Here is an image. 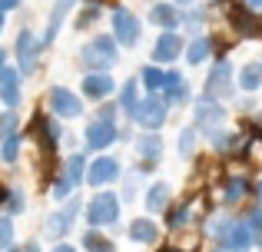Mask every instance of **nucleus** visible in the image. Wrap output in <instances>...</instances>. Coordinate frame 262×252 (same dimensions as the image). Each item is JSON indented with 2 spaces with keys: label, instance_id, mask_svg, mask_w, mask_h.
Here are the masks:
<instances>
[{
  "label": "nucleus",
  "instance_id": "nucleus-55",
  "mask_svg": "<svg viewBox=\"0 0 262 252\" xmlns=\"http://www.w3.org/2000/svg\"><path fill=\"white\" fill-rule=\"evenodd\" d=\"M259 63H262V53H259Z\"/></svg>",
  "mask_w": 262,
  "mask_h": 252
},
{
  "label": "nucleus",
  "instance_id": "nucleus-50",
  "mask_svg": "<svg viewBox=\"0 0 262 252\" xmlns=\"http://www.w3.org/2000/svg\"><path fill=\"white\" fill-rule=\"evenodd\" d=\"M20 252H40V246H37V242H27V246L20 249Z\"/></svg>",
  "mask_w": 262,
  "mask_h": 252
},
{
  "label": "nucleus",
  "instance_id": "nucleus-19",
  "mask_svg": "<svg viewBox=\"0 0 262 252\" xmlns=\"http://www.w3.org/2000/svg\"><path fill=\"white\" fill-rule=\"evenodd\" d=\"M83 140H86V149H96V153H103V149H110L116 140H120V126L110 123V120H90L83 126Z\"/></svg>",
  "mask_w": 262,
  "mask_h": 252
},
{
  "label": "nucleus",
  "instance_id": "nucleus-17",
  "mask_svg": "<svg viewBox=\"0 0 262 252\" xmlns=\"http://www.w3.org/2000/svg\"><path fill=\"white\" fill-rule=\"evenodd\" d=\"M13 53H17V66H20V73H37V66H40V53H43V43H40V37H37L33 30H20Z\"/></svg>",
  "mask_w": 262,
  "mask_h": 252
},
{
  "label": "nucleus",
  "instance_id": "nucleus-33",
  "mask_svg": "<svg viewBox=\"0 0 262 252\" xmlns=\"http://www.w3.org/2000/svg\"><path fill=\"white\" fill-rule=\"evenodd\" d=\"M239 216H243L246 226H249L252 239H256V249H262V206H256V202H246V206L239 209Z\"/></svg>",
  "mask_w": 262,
  "mask_h": 252
},
{
  "label": "nucleus",
  "instance_id": "nucleus-13",
  "mask_svg": "<svg viewBox=\"0 0 262 252\" xmlns=\"http://www.w3.org/2000/svg\"><path fill=\"white\" fill-rule=\"evenodd\" d=\"M183 50H186L183 30H160V37L153 40V50H149V60L156 66H169L176 60H183Z\"/></svg>",
  "mask_w": 262,
  "mask_h": 252
},
{
  "label": "nucleus",
  "instance_id": "nucleus-53",
  "mask_svg": "<svg viewBox=\"0 0 262 252\" xmlns=\"http://www.w3.org/2000/svg\"><path fill=\"white\" fill-rule=\"evenodd\" d=\"M4 24H7V17H4V13H0V33H4Z\"/></svg>",
  "mask_w": 262,
  "mask_h": 252
},
{
  "label": "nucleus",
  "instance_id": "nucleus-29",
  "mask_svg": "<svg viewBox=\"0 0 262 252\" xmlns=\"http://www.w3.org/2000/svg\"><path fill=\"white\" fill-rule=\"evenodd\" d=\"M199 146H203V136H199V129L192 126V123H186V126L176 133V153H179V159H192V156L199 153Z\"/></svg>",
  "mask_w": 262,
  "mask_h": 252
},
{
  "label": "nucleus",
  "instance_id": "nucleus-22",
  "mask_svg": "<svg viewBox=\"0 0 262 252\" xmlns=\"http://www.w3.org/2000/svg\"><path fill=\"white\" fill-rule=\"evenodd\" d=\"M146 20L156 30H179L183 27V10L176 4H169V0H156V4H149Z\"/></svg>",
  "mask_w": 262,
  "mask_h": 252
},
{
  "label": "nucleus",
  "instance_id": "nucleus-15",
  "mask_svg": "<svg viewBox=\"0 0 262 252\" xmlns=\"http://www.w3.org/2000/svg\"><path fill=\"white\" fill-rule=\"evenodd\" d=\"M83 209V199H67L63 202V209H57V213H50L43 219V233H47V239H63L67 233L73 229V222H77V213Z\"/></svg>",
  "mask_w": 262,
  "mask_h": 252
},
{
  "label": "nucleus",
  "instance_id": "nucleus-40",
  "mask_svg": "<svg viewBox=\"0 0 262 252\" xmlns=\"http://www.w3.org/2000/svg\"><path fill=\"white\" fill-rule=\"evenodd\" d=\"M13 246V219L0 213V249H10Z\"/></svg>",
  "mask_w": 262,
  "mask_h": 252
},
{
  "label": "nucleus",
  "instance_id": "nucleus-12",
  "mask_svg": "<svg viewBox=\"0 0 262 252\" xmlns=\"http://www.w3.org/2000/svg\"><path fill=\"white\" fill-rule=\"evenodd\" d=\"M160 97L169 103V110H183V106H189L192 100H196V93H192L189 80H186V73L179 70V66H166V73H163V90Z\"/></svg>",
  "mask_w": 262,
  "mask_h": 252
},
{
  "label": "nucleus",
  "instance_id": "nucleus-11",
  "mask_svg": "<svg viewBox=\"0 0 262 252\" xmlns=\"http://www.w3.org/2000/svg\"><path fill=\"white\" fill-rule=\"evenodd\" d=\"M110 27H113V40L120 47H140V40H143V20L136 17L129 7H113L110 10Z\"/></svg>",
  "mask_w": 262,
  "mask_h": 252
},
{
  "label": "nucleus",
  "instance_id": "nucleus-41",
  "mask_svg": "<svg viewBox=\"0 0 262 252\" xmlns=\"http://www.w3.org/2000/svg\"><path fill=\"white\" fill-rule=\"evenodd\" d=\"M70 193H73V186L63 179V176H57V179L50 182V196H53L57 202H67V196H70Z\"/></svg>",
  "mask_w": 262,
  "mask_h": 252
},
{
  "label": "nucleus",
  "instance_id": "nucleus-25",
  "mask_svg": "<svg viewBox=\"0 0 262 252\" xmlns=\"http://www.w3.org/2000/svg\"><path fill=\"white\" fill-rule=\"evenodd\" d=\"M20 100H24V90H20V70L17 66H4L0 70V103L7 110H17Z\"/></svg>",
  "mask_w": 262,
  "mask_h": 252
},
{
  "label": "nucleus",
  "instance_id": "nucleus-31",
  "mask_svg": "<svg viewBox=\"0 0 262 252\" xmlns=\"http://www.w3.org/2000/svg\"><path fill=\"white\" fill-rule=\"evenodd\" d=\"M37 136H40V146L47 149V153H53L57 149V143H60V136H63V129L57 126V120H50V117H37Z\"/></svg>",
  "mask_w": 262,
  "mask_h": 252
},
{
  "label": "nucleus",
  "instance_id": "nucleus-16",
  "mask_svg": "<svg viewBox=\"0 0 262 252\" xmlns=\"http://www.w3.org/2000/svg\"><path fill=\"white\" fill-rule=\"evenodd\" d=\"M47 106H50V113L57 120H77V117H83V100H80V93L67 90V86H53V90L47 93Z\"/></svg>",
  "mask_w": 262,
  "mask_h": 252
},
{
  "label": "nucleus",
  "instance_id": "nucleus-36",
  "mask_svg": "<svg viewBox=\"0 0 262 252\" xmlns=\"http://www.w3.org/2000/svg\"><path fill=\"white\" fill-rule=\"evenodd\" d=\"M100 17H103L100 4H90V7H83V10L77 13V30H90V27H93Z\"/></svg>",
  "mask_w": 262,
  "mask_h": 252
},
{
  "label": "nucleus",
  "instance_id": "nucleus-9",
  "mask_svg": "<svg viewBox=\"0 0 262 252\" xmlns=\"http://www.w3.org/2000/svg\"><path fill=\"white\" fill-rule=\"evenodd\" d=\"M206 216H199V199L186 196V199H173L169 209L163 213V229H169L173 236H183L189 226H203Z\"/></svg>",
  "mask_w": 262,
  "mask_h": 252
},
{
  "label": "nucleus",
  "instance_id": "nucleus-8",
  "mask_svg": "<svg viewBox=\"0 0 262 252\" xmlns=\"http://www.w3.org/2000/svg\"><path fill=\"white\" fill-rule=\"evenodd\" d=\"M133 153H136V173L149 176L156 173V166L163 163V153H166V143H163V133H136L133 136Z\"/></svg>",
  "mask_w": 262,
  "mask_h": 252
},
{
  "label": "nucleus",
  "instance_id": "nucleus-49",
  "mask_svg": "<svg viewBox=\"0 0 262 252\" xmlns=\"http://www.w3.org/2000/svg\"><path fill=\"white\" fill-rule=\"evenodd\" d=\"M169 4H176L179 10H183V7H192V4H196V0H169Z\"/></svg>",
  "mask_w": 262,
  "mask_h": 252
},
{
  "label": "nucleus",
  "instance_id": "nucleus-44",
  "mask_svg": "<svg viewBox=\"0 0 262 252\" xmlns=\"http://www.w3.org/2000/svg\"><path fill=\"white\" fill-rule=\"evenodd\" d=\"M156 252H196L192 246H183V242H166V246H160Z\"/></svg>",
  "mask_w": 262,
  "mask_h": 252
},
{
  "label": "nucleus",
  "instance_id": "nucleus-38",
  "mask_svg": "<svg viewBox=\"0 0 262 252\" xmlns=\"http://www.w3.org/2000/svg\"><path fill=\"white\" fill-rule=\"evenodd\" d=\"M120 179H123V193H120V199H123V202H133L136 186H140V173L133 169V173H123Z\"/></svg>",
  "mask_w": 262,
  "mask_h": 252
},
{
  "label": "nucleus",
  "instance_id": "nucleus-30",
  "mask_svg": "<svg viewBox=\"0 0 262 252\" xmlns=\"http://www.w3.org/2000/svg\"><path fill=\"white\" fill-rule=\"evenodd\" d=\"M86 166H90V163H86L83 153H70L63 159V173H60V176H63V179L77 189V186H83V179H86Z\"/></svg>",
  "mask_w": 262,
  "mask_h": 252
},
{
  "label": "nucleus",
  "instance_id": "nucleus-39",
  "mask_svg": "<svg viewBox=\"0 0 262 252\" xmlns=\"http://www.w3.org/2000/svg\"><path fill=\"white\" fill-rule=\"evenodd\" d=\"M232 103H236L239 117H252V113L259 110V100H256V97H246V93H239V97L232 100Z\"/></svg>",
  "mask_w": 262,
  "mask_h": 252
},
{
  "label": "nucleus",
  "instance_id": "nucleus-42",
  "mask_svg": "<svg viewBox=\"0 0 262 252\" xmlns=\"http://www.w3.org/2000/svg\"><path fill=\"white\" fill-rule=\"evenodd\" d=\"M7 136H17V117H13V113L0 117V143H4Z\"/></svg>",
  "mask_w": 262,
  "mask_h": 252
},
{
  "label": "nucleus",
  "instance_id": "nucleus-5",
  "mask_svg": "<svg viewBox=\"0 0 262 252\" xmlns=\"http://www.w3.org/2000/svg\"><path fill=\"white\" fill-rule=\"evenodd\" d=\"M116 63H120V43L110 33H100L80 47V66H86V73H110Z\"/></svg>",
  "mask_w": 262,
  "mask_h": 252
},
{
  "label": "nucleus",
  "instance_id": "nucleus-46",
  "mask_svg": "<svg viewBox=\"0 0 262 252\" xmlns=\"http://www.w3.org/2000/svg\"><path fill=\"white\" fill-rule=\"evenodd\" d=\"M20 4H24V0H0V13H10V10H17Z\"/></svg>",
  "mask_w": 262,
  "mask_h": 252
},
{
  "label": "nucleus",
  "instance_id": "nucleus-34",
  "mask_svg": "<svg viewBox=\"0 0 262 252\" xmlns=\"http://www.w3.org/2000/svg\"><path fill=\"white\" fill-rule=\"evenodd\" d=\"M80 246H83V252H116L113 239L103 236L100 229H86V233L80 236Z\"/></svg>",
  "mask_w": 262,
  "mask_h": 252
},
{
  "label": "nucleus",
  "instance_id": "nucleus-2",
  "mask_svg": "<svg viewBox=\"0 0 262 252\" xmlns=\"http://www.w3.org/2000/svg\"><path fill=\"white\" fill-rule=\"evenodd\" d=\"M203 93H206V97L223 100V103H232V100L239 97V86H236V63H232L229 53H216V57H212V63L206 66Z\"/></svg>",
  "mask_w": 262,
  "mask_h": 252
},
{
  "label": "nucleus",
  "instance_id": "nucleus-4",
  "mask_svg": "<svg viewBox=\"0 0 262 252\" xmlns=\"http://www.w3.org/2000/svg\"><path fill=\"white\" fill-rule=\"evenodd\" d=\"M189 123L199 129V136H209V133H216V129H223V126H229V103H223V100H216V97H206V93H199L196 100L189 103Z\"/></svg>",
  "mask_w": 262,
  "mask_h": 252
},
{
  "label": "nucleus",
  "instance_id": "nucleus-27",
  "mask_svg": "<svg viewBox=\"0 0 262 252\" xmlns=\"http://www.w3.org/2000/svg\"><path fill=\"white\" fill-rule=\"evenodd\" d=\"M209 20H212V10L209 7H199V4H192V7H186L183 10V27L179 30L186 33V37H196V33H209L206 27H209Z\"/></svg>",
  "mask_w": 262,
  "mask_h": 252
},
{
  "label": "nucleus",
  "instance_id": "nucleus-14",
  "mask_svg": "<svg viewBox=\"0 0 262 252\" xmlns=\"http://www.w3.org/2000/svg\"><path fill=\"white\" fill-rule=\"evenodd\" d=\"M216 53H219V37H216V33H196V37H186V50H183L186 66H209Z\"/></svg>",
  "mask_w": 262,
  "mask_h": 252
},
{
  "label": "nucleus",
  "instance_id": "nucleus-23",
  "mask_svg": "<svg viewBox=\"0 0 262 252\" xmlns=\"http://www.w3.org/2000/svg\"><path fill=\"white\" fill-rule=\"evenodd\" d=\"M160 233H163V226L153 219V216H136V219L126 226V236L136 242V246H156V242H160Z\"/></svg>",
  "mask_w": 262,
  "mask_h": 252
},
{
  "label": "nucleus",
  "instance_id": "nucleus-7",
  "mask_svg": "<svg viewBox=\"0 0 262 252\" xmlns=\"http://www.w3.org/2000/svg\"><path fill=\"white\" fill-rule=\"evenodd\" d=\"M83 216H86V226L90 229H113L116 222H120V216H123V199H120V193H96L93 199L86 202V209H83Z\"/></svg>",
  "mask_w": 262,
  "mask_h": 252
},
{
  "label": "nucleus",
  "instance_id": "nucleus-1",
  "mask_svg": "<svg viewBox=\"0 0 262 252\" xmlns=\"http://www.w3.org/2000/svg\"><path fill=\"white\" fill-rule=\"evenodd\" d=\"M203 239H209L212 246L229 249V252H256V239H252L249 226L239 213H229V209H219V213H209L199 226Z\"/></svg>",
  "mask_w": 262,
  "mask_h": 252
},
{
  "label": "nucleus",
  "instance_id": "nucleus-24",
  "mask_svg": "<svg viewBox=\"0 0 262 252\" xmlns=\"http://www.w3.org/2000/svg\"><path fill=\"white\" fill-rule=\"evenodd\" d=\"M236 86L246 97H259L262 93V63L259 60H246L236 66Z\"/></svg>",
  "mask_w": 262,
  "mask_h": 252
},
{
  "label": "nucleus",
  "instance_id": "nucleus-47",
  "mask_svg": "<svg viewBox=\"0 0 262 252\" xmlns=\"http://www.w3.org/2000/svg\"><path fill=\"white\" fill-rule=\"evenodd\" d=\"M236 4H243V7H249L252 13H262V0H236Z\"/></svg>",
  "mask_w": 262,
  "mask_h": 252
},
{
  "label": "nucleus",
  "instance_id": "nucleus-20",
  "mask_svg": "<svg viewBox=\"0 0 262 252\" xmlns=\"http://www.w3.org/2000/svg\"><path fill=\"white\" fill-rule=\"evenodd\" d=\"M80 93L83 100H93V103H103L116 93V80L110 73H83L80 77Z\"/></svg>",
  "mask_w": 262,
  "mask_h": 252
},
{
  "label": "nucleus",
  "instance_id": "nucleus-51",
  "mask_svg": "<svg viewBox=\"0 0 262 252\" xmlns=\"http://www.w3.org/2000/svg\"><path fill=\"white\" fill-rule=\"evenodd\" d=\"M4 66H7V50L0 47V70H4Z\"/></svg>",
  "mask_w": 262,
  "mask_h": 252
},
{
  "label": "nucleus",
  "instance_id": "nucleus-43",
  "mask_svg": "<svg viewBox=\"0 0 262 252\" xmlns=\"http://www.w3.org/2000/svg\"><path fill=\"white\" fill-rule=\"evenodd\" d=\"M116 113H120V103H106V100H103V106H100V113H96V117L116 123Z\"/></svg>",
  "mask_w": 262,
  "mask_h": 252
},
{
  "label": "nucleus",
  "instance_id": "nucleus-21",
  "mask_svg": "<svg viewBox=\"0 0 262 252\" xmlns=\"http://www.w3.org/2000/svg\"><path fill=\"white\" fill-rule=\"evenodd\" d=\"M173 202V182L166 179H153L143 193V206H146V216H163Z\"/></svg>",
  "mask_w": 262,
  "mask_h": 252
},
{
  "label": "nucleus",
  "instance_id": "nucleus-48",
  "mask_svg": "<svg viewBox=\"0 0 262 252\" xmlns=\"http://www.w3.org/2000/svg\"><path fill=\"white\" fill-rule=\"evenodd\" d=\"M53 252H77V249L67 246V242H57V246H53Z\"/></svg>",
  "mask_w": 262,
  "mask_h": 252
},
{
  "label": "nucleus",
  "instance_id": "nucleus-52",
  "mask_svg": "<svg viewBox=\"0 0 262 252\" xmlns=\"http://www.w3.org/2000/svg\"><path fill=\"white\" fill-rule=\"evenodd\" d=\"M206 252H229V249H219V246H209Z\"/></svg>",
  "mask_w": 262,
  "mask_h": 252
},
{
  "label": "nucleus",
  "instance_id": "nucleus-26",
  "mask_svg": "<svg viewBox=\"0 0 262 252\" xmlns=\"http://www.w3.org/2000/svg\"><path fill=\"white\" fill-rule=\"evenodd\" d=\"M73 4H77V0H57V4H53L50 17H47V27H43V37H40V43H43V47L57 43V37H60V30H63L67 13L73 10Z\"/></svg>",
  "mask_w": 262,
  "mask_h": 252
},
{
  "label": "nucleus",
  "instance_id": "nucleus-10",
  "mask_svg": "<svg viewBox=\"0 0 262 252\" xmlns=\"http://www.w3.org/2000/svg\"><path fill=\"white\" fill-rule=\"evenodd\" d=\"M223 24L229 27V33L236 40H259V27H262V13H252L249 7L232 0L223 10Z\"/></svg>",
  "mask_w": 262,
  "mask_h": 252
},
{
  "label": "nucleus",
  "instance_id": "nucleus-28",
  "mask_svg": "<svg viewBox=\"0 0 262 252\" xmlns=\"http://www.w3.org/2000/svg\"><path fill=\"white\" fill-rule=\"evenodd\" d=\"M120 97H116V103H120V110L126 113V117H133V110L140 106V100H143V86H140V80L136 77H129V80H123L120 86Z\"/></svg>",
  "mask_w": 262,
  "mask_h": 252
},
{
  "label": "nucleus",
  "instance_id": "nucleus-35",
  "mask_svg": "<svg viewBox=\"0 0 262 252\" xmlns=\"http://www.w3.org/2000/svg\"><path fill=\"white\" fill-rule=\"evenodd\" d=\"M4 209H7V216H20L27 209V196H24V189L20 186H7V196H4Z\"/></svg>",
  "mask_w": 262,
  "mask_h": 252
},
{
  "label": "nucleus",
  "instance_id": "nucleus-54",
  "mask_svg": "<svg viewBox=\"0 0 262 252\" xmlns=\"http://www.w3.org/2000/svg\"><path fill=\"white\" fill-rule=\"evenodd\" d=\"M259 40H262V27H259Z\"/></svg>",
  "mask_w": 262,
  "mask_h": 252
},
{
  "label": "nucleus",
  "instance_id": "nucleus-45",
  "mask_svg": "<svg viewBox=\"0 0 262 252\" xmlns=\"http://www.w3.org/2000/svg\"><path fill=\"white\" fill-rule=\"evenodd\" d=\"M252 202L262 206V176H256V186H252Z\"/></svg>",
  "mask_w": 262,
  "mask_h": 252
},
{
  "label": "nucleus",
  "instance_id": "nucleus-18",
  "mask_svg": "<svg viewBox=\"0 0 262 252\" xmlns=\"http://www.w3.org/2000/svg\"><path fill=\"white\" fill-rule=\"evenodd\" d=\"M120 176H123V166H120L116 156H96L86 166V182L96 186V189H106V186H113V182H120Z\"/></svg>",
  "mask_w": 262,
  "mask_h": 252
},
{
  "label": "nucleus",
  "instance_id": "nucleus-6",
  "mask_svg": "<svg viewBox=\"0 0 262 252\" xmlns=\"http://www.w3.org/2000/svg\"><path fill=\"white\" fill-rule=\"evenodd\" d=\"M169 103L160 97V93H143L140 106L133 110V117H129V123L136 129H143V133H163V126L169 123Z\"/></svg>",
  "mask_w": 262,
  "mask_h": 252
},
{
  "label": "nucleus",
  "instance_id": "nucleus-37",
  "mask_svg": "<svg viewBox=\"0 0 262 252\" xmlns=\"http://www.w3.org/2000/svg\"><path fill=\"white\" fill-rule=\"evenodd\" d=\"M20 156V136H7L0 143V163H17Z\"/></svg>",
  "mask_w": 262,
  "mask_h": 252
},
{
  "label": "nucleus",
  "instance_id": "nucleus-3",
  "mask_svg": "<svg viewBox=\"0 0 262 252\" xmlns=\"http://www.w3.org/2000/svg\"><path fill=\"white\" fill-rule=\"evenodd\" d=\"M252 186H256V176L249 169H226V173H219V209L239 213L246 202H252Z\"/></svg>",
  "mask_w": 262,
  "mask_h": 252
},
{
  "label": "nucleus",
  "instance_id": "nucleus-56",
  "mask_svg": "<svg viewBox=\"0 0 262 252\" xmlns=\"http://www.w3.org/2000/svg\"><path fill=\"white\" fill-rule=\"evenodd\" d=\"M256 252H262V249H256Z\"/></svg>",
  "mask_w": 262,
  "mask_h": 252
},
{
  "label": "nucleus",
  "instance_id": "nucleus-32",
  "mask_svg": "<svg viewBox=\"0 0 262 252\" xmlns=\"http://www.w3.org/2000/svg\"><path fill=\"white\" fill-rule=\"evenodd\" d=\"M163 73H166V66H156V63H146V66H140V86H143V93H160L163 90Z\"/></svg>",
  "mask_w": 262,
  "mask_h": 252
}]
</instances>
